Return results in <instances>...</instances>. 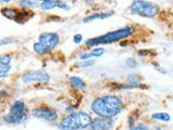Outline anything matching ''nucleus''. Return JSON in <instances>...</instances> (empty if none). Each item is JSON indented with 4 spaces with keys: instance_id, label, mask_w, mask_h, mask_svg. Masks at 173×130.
I'll list each match as a JSON object with an SVG mask.
<instances>
[{
    "instance_id": "5701e85b",
    "label": "nucleus",
    "mask_w": 173,
    "mask_h": 130,
    "mask_svg": "<svg viewBox=\"0 0 173 130\" xmlns=\"http://www.w3.org/2000/svg\"><path fill=\"white\" fill-rule=\"evenodd\" d=\"M127 64H128L129 67H135L136 61L133 60V59H128V60H127Z\"/></svg>"
},
{
    "instance_id": "1a4fd4ad",
    "label": "nucleus",
    "mask_w": 173,
    "mask_h": 130,
    "mask_svg": "<svg viewBox=\"0 0 173 130\" xmlns=\"http://www.w3.org/2000/svg\"><path fill=\"white\" fill-rule=\"evenodd\" d=\"M114 122L110 118H97L92 120L91 130H110L113 128Z\"/></svg>"
},
{
    "instance_id": "423d86ee",
    "label": "nucleus",
    "mask_w": 173,
    "mask_h": 130,
    "mask_svg": "<svg viewBox=\"0 0 173 130\" xmlns=\"http://www.w3.org/2000/svg\"><path fill=\"white\" fill-rule=\"evenodd\" d=\"M130 10L133 14H138L142 17H152L158 13V6L152 2L134 1L130 7Z\"/></svg>"
},
{
    "instance_id": "ddd939ff",
    "label": "nucleus",
    "mask_w": 173,
    "mask_h": 130,
    "mask_svg": "<svg viewBox=\"0 0 173 130\" xmlns=\"http://www.w3.org/2000/svg\"><path fill=\"white\" fill-rule=\"evenodd\" d=\"M1 12H2V14H3V17H6L7 19L13 20V21H14L17 13H19V10L13 9V8H4Z\"/></svg>"
},
{
    "instance_id": "39448f33",
    "label": "nucleus",
    "mask_w": 173,
    "mask_h": 130,
    "mask_svg": "<svg viewBox=\"0 0 173 130\" xmlns=\"http://www.w3.org/2000/svg\"><path fill=\"white\" fill-rule=\"evenodd\" d=\"M26 108L23 101H15L11 105L10 112L7 115H4L3 119L8 124H21L27 118Z\"/></svg>"
},
{
    "instance_id": "f257e3e1",
    "label": "nucleus",
    "mask_w": 173,
    "mask_h": 130,
    "mask_svg": "<svg viewBox=\"0 0 173 130\" xmlns=\"http://www.w3.org/2000/svg\"><path fill=\"white\" fill-rule=\"evenodd\" d=\"M124 108L121 99L115 95H105L94 100L91 104V109L101 118H113Z\"/></svg>"
},
{
    "instance_id": "2eb2a0df",
    "label": "nucleus",
    "mask_w": 173,
    "mask_h": 130,
    "mask_svg": "<svg viewBox=\"0 0 173 130\" xmlns=\"http://www.w3.org/2000/svg\"><path fill=\"white\" fill-rule=\"evenodd\" d=\"M152 118L156 120H161V122H169L171 119L170 115L167 113H155L152 115Z\"/></svg>"
},
{
    "instance_id": "b1692460",
    "label": "nucleus",
    "mask_w": 173,
    "mask_h": 130,
    "mask_svg": "<svg viewBox=\"0 0 173 130\" xmlns=\"http://www.w3.org/2000/svg\"><path fill=\"white\" fill-rule=\"evenodd\" d=\"M94 64V61H86L85 63H81L80 66L81 67H86V66H91Z\"/></svg>"
},
{
    "instance_id": "4468645a",
    "label": "nucleus",
    "mask_w": 173,
    "mask_h": 130,
    "mask_svg": "<svg viewBox=\"0 0 173 130\" xmlns=\"http://www.w3.org/2000/svg\"><path fill=\"white\" fill-rule=\"evenodd\" d=\"M69 81H70V84H72V85L74 86L76 89H78V90L83 89L85 88V86H86V84L83 83L82 79L79 78V77H77V76H72L69 78Z\"/></svg>"
},
{
    "instance_id": "dca6fc26",
    "label": "nucleus",
    "mask_w": 173,
    "mask_h": 130,
    "mask_svg": "<svg viewBox=\"0 0 173 130\" xmlns=\"http://www.w3.org/2000/svg\"><path fill=\"white\" fill-rule=\"evenodd\" d=\"M127 83L129 84V87L130 88H133V87H136L138 86V84H140V78H138V75L135 74H132L128 76V79H127Z\"/></svg>"
},
{
    "instance_id": "aec40b11",
    "label": "nucleus",
    "mask_w": 173,
    "mask_h": 130,
    "mask_svg": "<svg viewBox=\"0 0 173 130\" xmlns=\"http://www.w3.org/2000/svg\"><path fill=\"white\" fill-rule=\"evenodd\" d=\"M13 40L11 38H3L2 40H0V46H4V45H9V43H12Z\"/></svg>"
},
{
    "instance_id": "412c9836",
    "label": "nucleus",
    "mask_w": 173,
    "mask_h": 130,
    "mask_svg": "<svg viewBox=\"0 0 173 130\" xmlns=\"http://www.w3.org/2000/svg\"><path fill=\"white\" fill-rule=\"evenodd\" d=\"M130 130H149V129L146 126H144V125H138V126L135 127H131Z\"/></svg>"
},
{
    "instance_id": "7ed1b4c3",
    "label": "nucleus",
    "mask_w": 173,
    "mask_h": 130,
    "mask_svg": "<svg viewBox=\"0 0 173 130\" xmlns=\"http://www.w3.org/2000/svg\"><path fill=\"white\" fill-rule=\"evenodd\" d=\"M133 29L132 27H124L121 29H118L115 31H109V33L105 34L103 36H100L96 38H90L86 41V46L88 47H94L96 45H105V43L115 42L118 40H121L124 38L129 37L132 34Z\"/></svg>"
},
{
    "instance_id": "6e6552de",
    "label": "nucleus",
    "mask_w": 173,
    "mask_h": 130,
    "mask_svg": "<svg viewBox=\"0 0 173 130\" xmlns=\"http://www.w3.org/2000/svg\"><path fill=\"white\" fill-rule=\"evenodd\" d=\"M33 115L37 118H40V119L48 120V122H54V120H56L58 117L56 111H54V109H52V108H34Z\"/></svg>"
},
{
    "instance_id": "4be33fe9",
    "label": "nucleus",
    "mask_w": 173,
    "mask_h": 130,
    "mask_svg": "<svg viewBox=\"0 0 173 130\" xmlns=\"http://www.w3.org/2000/svg\"><path fill=\"white\" fill-rule=\"evenodd\" d=\"M81 40H82V35H80V34H76V35L74 36V42L75 43H80Z\"/></svg>"
},
{
    "instance_id": "f8f14e48",
    "label": "nucleus",
    "mask_w": 173,
    "mask_h": 130,
    "mask_svg": "<svg viewBox=\"0 0 173 130\" xmlns=\"http://www.w3.org/2000/svg\"><path fill=\"white\" fill-rule=\"evenodd\" d=\"M113 15V13L111 12H108V13H95V14H92L90 15V17H86L83 19V23H89L91 21H94V20H103V19H107V17H111Z\"/></svg>"
},
{
    "instance_id": "0eeeda50",
    "label": "nucleus",
    "mask_w": 173,
    "mask_h": 130,
    "mask_svg": "<svg viewBox=\"0 0 173 130\" xmlns=\"http://www.w3.org/2000/svg\"><path fill=\"white\" fill-rule=\"evenodd\" d=\"M49 80V75L43 70H31V72L25 73L22 76V81L24 84H30L35 81H38L40 84H48Z\"/></svg>"
},
{
    "instance_id": "20e7f679",
    "label": "nucleus",
    "mask_w": 173,
    "mask_h": 130,
    "mask_svg": "<svg viewBox=\"0 0 173 130\" xmlns=\"http://www.w3.org/2000/svg\"><path fill=\"white\" fill-rule=\"evenodd\" d=\"M38 39L39 41L34 43V51L38 54H44L53 50L60 41L58 35L55 33H42Z\"/></svg>"
},
{
    "instance_id": "9b49d317",
    "label": "nucleus",
    "mask_w": 173,
    "mask_h": 130,
    "mask_svg": "<svg viewBox=\"0 0 173 130\" xmlns=\"http://www.w3.org/2000/svg\"><path fill=\"white\" fill-rule=\"evenodd\" d=\"M104 52H105V50H104L103 48H94V49H92L90 52H86V53L81 54L80 59L81 60H88V59L93 58V56L99 58V56H101Z\"/></svg>"
},
{
    "instance_id": "9d476101",
    "label": "nucleus",
    "mask_w": 173,
    "mask_h": 130,
    "mask_svg": "<svg viewBox=\"0 0 173 130\" xmlns=\"http://www.w3.org/2000/svg\"><path fill=\"white\" fill-rule=\"evenodd\" d=\"M41 8L43 10H51V9L54 8H62L65 9V10H68L69 7L65 2L55 1V0H44V1L41 2Z\"/></svg>"
},
{
    "instance_id": "a211bd4d",
    "label": "nucleus",
    "mask_w": 173,
    "mask_h": 130,
    "mask_svg": "<svg viewBox=\"0 0 173 130\" xmlns=\"http://www.w3.org/2000/svg\"><path fill=\"white\" fill-rule=\"evenodd\" d=\"M11 56L10 55H2L0 58V64L1 65H10Z\"/></svg>"
},
{
    "instance_id": "6ab92c4d",
    "label": "nucleus",
    "mask_w": 173,
    "mask_h": 130,
    "mask_svg": "<svg viewBox=\"0 0 173 130\" xmlns=\"http://www.w3.org/2000/svg\"><path fill=\"white\" fill-rule=\"evenodd\" d=\"M20 3H21L22 7H36V4H37V2L36 1H25V0H21L20 1Z\"/></svg>"
},
{
    "instance_id": "393cba45",
    "label": "nucleus",
    "mask_w": 173,
    "mask_h": 130,
    "mask_svg": "<svg viewBox=\"0 0 173 130\" xmlns=\"http://www.w3.org/2000/svg\"><path fill=\"white\" fill-rule=\"evenodd\" d=\"M4 95H6V92H3V91H0V98L4 97Z\"/></svg>"
},
{
    "instance_id": "f3484780",
    "label": "nucleus",
    "mask_w": 173,
    "mask_h": 130,
    "mask_svg": "<svg viewBox=\"0 0 173 130\" xmlns=\"http://www.w3.org/2000/svg\"><path fill=\"white\" fill-rule=\"evenodd\" d=\"M11 65H0V78H4L9 75Z\"/></svg>"
},
{
    "instance_id": "f03ea898",
    "label": "nucleus",
    "mask_w": 173,
    "mask_h": 130,
    "mask_svg": "<svg viewBox=\"0 0 173 130\" xmlns=\"http://www.w3.org/2000/svg\"><path fill=\"white\" fill-rule=\"evenodd\" d=\"M92 124V118L86 112H75L65 116L58 124L61 130H81Z\"/></svg>"
}]
</instances>
